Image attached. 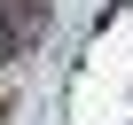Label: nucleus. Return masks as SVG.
Instances as JSON below:
<instances>
[{"mask_svg": "<svg viewBox=\"0 0 133 125\" xmlns=\"http://www.w3.org/2000/svg\"><path fill=\"white\" fill-rule=\"evenodd\" d=\"M24 47H31V31L16 16H0V63H24Z\"/></svg>", "mask_w": 133, "mask_h": 125, "instance_id": "1", "label": "nucleus"}]
</instances>
